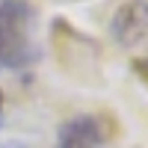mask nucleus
Instances as JSON below:
<instances>
[{
  "label": "nucleus",
  "mask_w": 148,
  "mask_h": 148,
  "mask_svg": "<svg viewBox=\"0 0 148 148\" xmlns=\"http://www.w3.org/2000/svg\"><path fill=\"white\" fill-rule=\"evenodd\" d=\"M33 9L27 0H0V65L24 68L36 59Z\"/></svg>",
  "instance_id": "obj_1"
},
{
  "label": "nucleus",
  "mask_w": 148,
  "mask_h": 148,
  "mask_svg": "<svg viewBox=\"0 0 148 148\" xmlns=\"http://www.w3.org/2000/svg\"><path fill=\"white\" fill-rule=\"evenodd\" d=\"M110 145V125L101 116H71L56 130V148H107Z\"/></svg>",
  "instance_id": "obj_2"
},
{
  "label": "nucleus",
  "mask_w": 148,
  "mask_h": 148,
  "mask_svg": "<svg viewBox=\"0 0 148 148\" xmlns=\"http://www.w3.org/2000/svg\"><path fill=\"white\" fill-rule=\"evenodd\" d=\"M0 148H12V145H0Z\"/></svg>",
  "instance_id": "obj_6"
},
{
  "label": "nucleus",
  "mask_w": 148,
  "mask_h": 148,
  "mask_svg": "<svg viewBox=\"0 0 148 148\" xmlns=\"http://www.w3.org/2000/svg\"><path fill=\"white\" fill-rule=\"evenodd\" d=\"M110 33L121 47H136L148 36V0H125L110 18Z\"/></svg>",
  "instance_id": "obj_3"
},
{
  "label": "nucleus",
  "mask_w": 148,
  "mask_h": 148,
  "mask_svg": "<svg viewBox=\"0 0 148 148\" xmlns=\"http://www.w3.org/2000/svg\"><path fill=\"white\" fill-rule=\"evenodd\" d=\"M133 68H136V71L142 74V77L148 80V56H142V59H136V62H133Z\"/></svg>",
  "instance_id": "obj_4"
},
{
  "label": "nucleus",
  "mask_w": 148,
  "mask_h": 148,
  "mask_svg": "<svg viewBox=\"0 0 148 148\" xmlns=\"http://www.w3.org/2000/svg\"><path fill=\"white\" fill-rule=\"evenodd\" d=\"M0 125H3V101H0Z\"/></svg>",
  "instance_id": "obj_5"
}]
</instances>
